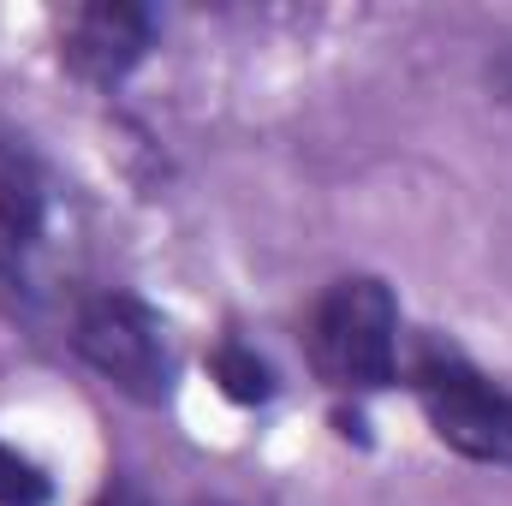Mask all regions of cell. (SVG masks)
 I'll return each instance as SVG.
<instances>
[{
    "instance_id": "6",
    "label": "cell",
    "mask_w": 512,
    "mask_h": 506,
    "mask_svg": "<svg viewBox=\"0 0 512 506\" xmlns=\"http://www.w3.org/2000/svg\"><path fill=\"white\" fill-rule=\"evenodd\" d=\"M209 370H215V381H221V393H227V399H239V405H262V399L274 393V376H268V364L256 358L251 346H239V340L215 346Z\"/></svg>"
},
{
    "instance_id": "8",
    "label": "cell",
    "mask_w": 512,
    "mask_h": 506,
    "mask_svg": "<svg viewBox=\"0 0 512 506\" xmlns=\"http://www.w3.org/2000/svg\"><path fill=\"white\" fill-rule=\"evenodd\" d=\"M96 506H149V495L137 489V483H126V477H114L108 489H102V501Z\"/></svg>"
},
{
    "instance_id": "3",
    "label": "cell",
    "mask_w": 512,
    "mask_h": 506,
    "mask_svg": "<svg viewBox=\"0 0 512 506\" xmlns=\"http://www.w3.org/2000/svg\"><path fill=\"white\" fill-rule=\"evenodd\" d=\"M78 352L96 376H108L137 405H161L173 387V352L161 316L131 292H96L78 310Z\"/></svg>"
},
{
    "instance_id": "1",
    "label": "cell",
    "mask_w": 512,
    "mask_h": 506,
    "mask_svg": "<svg viewBox=\"0 0 512 506\" xmlns=\"http://www.w3.org/2000/svg\"><path fill=\"white\" fill-rule=\"evenodd\" d=\"M310 364L328 387L370 393L393 381L399 364V304L382 280L352 274L334 280L310 316Z\"/></svg>"
},
{
    "instance_id": "7",
    "label": "cell",
    "mask_w": 512,
    "mask_h": 506,
    "mask_svg": "<svg viewBox=\"0 0 512 506\" xmlns=\"http://www.w3.org/2000/svg\"><path fill=\"white\" fill-rule=\"evenodd\" d=\"M48 477L18 453V447H6L0 441V506H48Z\"/></svg>"
},
{
    "instance_id": "5",
    "label": "cell",
    "mask_w": 512,
    "mask_h": 506,
    "mask_svg": "<svg viewBox=\"0 0 512 506\" xmlns=\"http://www.w3.org/2000/svg\"><path fill=\"white\" fill-rule=\"evenodd\" d=\"M48 221V179L42 161L30 155V143L18 131L0 126V239L6 245H36Z\"/></svg>"
},
{
    "instance_id": "2",
    "label": "cell",
    "mask_w": 512,
    "mask_h": 506,
    "mask_svg": "<svg viewBox=\"0 0 512 506\" xmlns=\"http://www.w3.org/2000/svg\"><path fill=\"white\" fill-rule=\"evenodd\" d=\"M411 387L453 453L483 465H512V387L471 370L453 346H423L411 364Z\"/></svg>"
},
{
    "instance_id": "4",
    "label": "cell",
    "mask_w": 512,
    "mask_h": 506,
    "mask_svg": "<svg viewBox=\"0 0 512 506\" xmlns=\"http://www.w3.org/2000/svg\"><path fill=\"white\" fill-rule=\"evenodd\" d=\"M149 36H155V18H149L143 6L102 0V6L72 12L60 54H66V66H72L84 84H120L131 66L149 54Z\"/></svg>"
}]
</instances>
